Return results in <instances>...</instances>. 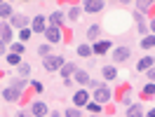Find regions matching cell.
<instances>
[{
	"instance_id": "33",
	"label": "cell",
	"mask_w": 155,
	"mask_h": 117,
	"mask_svg": "<svg viewBox=\"0 0 155 117\" xmlns=\"http://www.w3.org/2000/svg\"><path fill=\"white\" fill-rule=\"evenodd\" d=\"M66 117H80V110H78V108H71V110H66Z\"/></svg>"
},
{
	"instance_id": "4",
	"label": "cell",
	"mask_w": 155,
	"mask_h": 117,
	"mask_svg": "<svg viewBox=\"0 0 155 117\" xmlns=\"http://www.w3.org/2000/svg\"><path fill=\"white\" fill-rule=\"evenodd\" d=\"M82 7H85V12H89V14H94V12L104 10V2H101V0H87V2L82 5Z\"/></svg>"
},
{
	"instance_id": "14",
	"label": "cell",
	"mask_w": 155,
	"mask_h": 117,
	"mask_svg": "<svg viewBox=\"0 0 155 117\" xmlns=\"http://www.w3.org/2000/svg\"><path fill=\"white\" fill-rule=\"evenodd\" d=\"M75 82L78 84H89V75L85 70H75Z\"/></svg>"
},
{
	"instance_id": "7",
	"label": "cell",
	"mask_w": 155,
	"mask_h": 117,
	"mask_svg": "<svg viewBox=\"0 0 155 117\" xmlns=\"http://www.w3.org/2000/svg\"><path fill=\"white\" fill-rule=\"evenodd\" d=\"M2 98H7V101H19L21 98V91L14 87H7L5 91H2Z\"/></svg>"
},
{
	"instance_id": "32",
	"label": "cell",
	"mask_w": 155,
	"mask_h": 117,
	"mask_svg": "<svg viewBox=\"0 0 155 117\" xmlns=\"http://www.w3.org/2000/svg\"><path fill=\"white\" fill-rule=\"evenodd\" d=\"M68 17H71V19H73V21H78V19H80V10H78V7H73Z\"/></svg>"
},
{
	"instance_id": "20",
	"label": "cell",
	"mask_w": 155,
	"mask_h": 117,
	"mask_svg": "<svg viewBox=\"0 0 155 117\" xmlns=\"http://www.w3.org/2000/svg\"><path fill=\"white\" fill-rule=\"evenodd\" d=\"M141 47L143 49H153L155 47V35H146V38L141 40Z\"/></svg>"
},
{
	"instance_id": "18",
	"label": "cell",
	"mask_w": 155,
	"mask_h": 117,
	"mask_svg": "<svg viewBox=\"0 0 155 117\" xmlns=\"http://www.w3.org/2000/svg\"><path fill=\"white\" fill-rule=\"evenodd\" d=\"M61 21H64V14H61V12H52V14H49V24H52V26H61Z\"/></svg>"
},
{
	"instance_id": "38",
	"label": "cell",
	"mask_w": 155,
	"mask_h": 117,
	"mask_svg": "<svg viewBox=\"0 0 155 117\" xmlns=\"http://www.w3.org/2000/svg\"><path fill=\"white\" fill-rule=\"evenodd\" d=\"M150 28H153V35H155V19L150 21Z\"/></svg>"
},
{
	"instance_id": "10",
	"label": "cell",
	"mask_w": 155,
	"mask_h": 117,
	"mask_svg": "<svg viewBox=\"0 0 155 117\" xmlns=\"http://www.w3.org/2000/svg\"><path fill=\"white\" fill-rule=\"evenodd\" d=\"M153 66H155V61H153V58H150V56H143L141 61H139V66H136V68H139V70H143V73H146V70H150Z\"/></svg>"
},
{
	"instance_id": "24",
	"label": "cell",
	"mask_w": 155,
	"mask_h": 117,
	"mask_svg": "<svg viewBox=\"0 0 155 117\" xmlns=\"http://www.w3.org/2000/svg\"><path fill=\"white\" fill-rule=\"evenodd\" d=\"M78 54H80V56H89V54H92V47H89V45H80V47H78Z\"/></svg>"
},
{
	"instance_id": "11",
	"label": "cell",
	"mask_w": 155,
	"mask_h": 117,
	"mask_svg": "<svg viewBox=\"0 0 155 117\" xmlns=\"http://www.w3.org/2000/svg\"><path fill=\"white\" fill-rule=\"evenodd\" d=\"M108 49H110V42H108V40H101V42H97V45L92 47V52H97V54H106Z\"/></svg>"
},
{
	"instance_id": "16",
	"label": "cell",
	"mask_w": 155,
	"mask_h": 117,
	"mask_svg": "<svg viewBox=\"0 0 155 117\" xmlns=\"http://www.w3.org/2000/svg\"><path fill=\"white\" fill-rule=\"evenodd\" d=\"M134 19H136V26H139L136 30H139L141 35H146V30H148V28H146V24H143V17H141L139 12H134Z\"/></svg>"
},
{
	"instance_id": "15",
	"label": "cell",
	"mask_w": 155,
	"mask_h": 117,
	"mask_svg": "<svg viewBox=\"0 0 155 117\" xmlns=\"http://www.w3.org/2000/svg\"><path fill=\"white\" fill-rule=\"evenodd\" d=\"M61 75H64V80L68 82V77H71V75H75V66H71V63H64V68H61Z\"/></svg>"
},
{
	"instance_id": "8",
	"label": "cell",
	"mask_w": 155,
	"mask_h": 117,
	"mask_svg": "<svg viewBox=\"0 0 155 117\" xmlns=\"http://www.w3.org/2000/svg\"><path fill=\"white\" fill-rule=\"evenodd\" d=\"M26 24H28V19H26L24 14H14V17H12V26H14V28L24 30V26H26Z\"/></svg>"
},
{
	"instance_id": "36",
	"label": "cell",
	"mask_w": 155,
	"mask_h": 117,
	"mask_svg": "<svg viewBox=\"0 0 155 117\" xmlns=\"http://www.w3.org/2000/svg\"><path fill=\"white\" fill-rule=\"evenodd\" d=\"M5 49H7V47H5V42H2V40H0V54H2V52H5Z\"/></svg>"
},
{
	"instance_id": "3",
	"label": "cell",
	"mask_w": 155,
	"mask_h": 117,
	"mask_svg": "<svg viewBox=\"0 0 155 117\" xmlns=\"http://www.w3.org/2000/svg\"><path fill=\"white\" fill-rule=\"evenodd\" d=\"M45 35H47L49 42H61V28H59V26H49V28H45Z\"/></svg>"
},
{
	"instance_id": "30",
	"label": "cell",
	"mask_w": 155,
	"mask_h": 117,
	"mask_svg": "<svg viewBox=\"0 0 155 117\" xmlns=\"http://www.w3.org/2000/svg\"><path fill=\"white\" fill-rule=\"evenodd\" d=\"M150 5H153V2H148V0H143V2H136V7H139L141 12H146L148 7H150Z\"/></svg>"
},
{
	"instance_id": "25",
	"label": "cell",
	"mask_w": 155,
	"mask_h": 117,
	"mask_svg": "<svg viewBox=\"0 0 155 117\" xmlns=\"http://www.w3.org/2000/svg\"><path fill=\"white\" fill-rule=\"evenodd\" d=\"M10 87L19 89V91H24V89H26V80H12V84H10Z\"/></svg>"
},
{
	"instance_id": "23",
	"label": "cell",
	"mask_w": 155,
	"mask_h": 117,
	"mask_svg": "<svg viewBox=\"0 0 155 117\" xmlns=\"http://www.w3.org/2000/svg\"><path fill=\"white\" fill-rule=\"evenodd\" d=\"M49 49H52L49 45H40V47H38V56L47 58V56H49Z\"/></svg>"
},
{
	"instance_id": "39",
	"label": "cell",
	"mask_w": 155,
	"mask_h": 117,
	"mask_svg": "<svg viewBox=\"0 0 155 117\" xmlns=\"http://www.w3.org/2000/svg\"><path fill=\"white\" fill-rule=\"evenodd\" d=\"M94 117H97V115H94Z\"/></svg>"
},
{
	"instance_id": "2",
	"label": "cell",
	"mask_w": 155,
	"mask_h": 117,
	"mask_svg": "<svg viewBox=\"0 0 155 117\" xmlns=\"http://www.w3.org/2000/svg\"><path fill=\"white\" fill-rule=\"evenodd\" d=\"M108 98H110V91H108L106 87H97L94 89V103L104 106V103H108Z\"/></svg>"
},
{
	"instance_id": "27",
	"label": "cell",
	"mask_w": 155,
	"mask_h": 117,
	"mask_svg": "<svg viewBox=\"0 0 155 117\" xmlns=\"http://www.w3.org/2000/svg\"><path fill=\"white\" fill-rule=\"evenodd\" d=\"M28 63H21V66H19V75H21V80H24V77H26V75H28Z\"/></svg>"
},
{
	"instance_id": "6",
	"label": "cell",
	"mask_w": 155,
	"mask_h": 117,
	"mask_svg": "<svg viewBox=\"0 0 155 117\" xmlns=\"http://www.w3.org/2000/svg\"><path fill=\"white\" fill-rule=\"evenodd\" d=\"M129 54H132V49H129V47H115L113 58H115V61H125V58H129Z\"/></svg>"
},
{
	"instance_id": "35",
	"label": "cell",
	"mask_w": 155,
	"mask_h": 117,
	"mask_svg": "<svg viewBox=\"0 0 155 117\" xmlns=\"http://www.w3.org/2000/svg\"><path fill=\"white\" fill-rule=\"evenodd\" d=\"M146 73H148V80H150V82H155V66L150 70H146Z\"/></svg>"
},
{
	"instance_id": "31",
	"label": "cell",
	"mask_w": 155,
	"mask_h": 117,
	"mask_svg": "<svg viewBox=\"0 0 155 117\" xmlns=\"http://www.w3.org/2000/svg\"><path fill=\"white\" fill-rule=\"evenodd\" d=\"M21 52H24L21 42H14V45H12V54H21Z\"/></svg>"
},
{
	"instance_id": "17",
	"label": "cell",
	"mask_w": 155,
	"mask_h": 117,
	"mask_svg": "<svg viewBox=\"0 0 155 117\" xmlns=\"http://www.w3.org/2000/svg\"><path fill=\"white\" fill-rule=\"evenodd\" d=\"M7 17H12L10 2H0V19H7Z\"/></svg>"
},
{
	"instance_id": "12",
	"label": "cell",
	"mask_w": 155,
	"mask_h": 117,
	"mask_svg": "<svg viewBox=\"0 0 155 117\" xmlns=\"http://www.w3.org/2000/svg\"><path fill=\"white\" fill-rule=\"evenodd\" d=\"M10 38H12V26H5V24H2V26H0V40L7 45Z\"/></svg>"
},
{
	"instance_id": "13",
	"label": "cell",
	"mask_w": 155,
	"mask_h": 117,
	"mask_svg": "<svg viewBox=\"0 0 155 117\" xmlns=\"http://www.w3.org/2000/svg\"><path fill=\"white\" fill-rule=\"evenodd\" d=\"M33 30H35V33H45V19H42L40 14L33 19Z\"/></svg>"
},
{
	"instance_id": "21",
	"label": "cell",
	"mask_w": 155,
	"mask_h": 117,
	"mask_svg": "<svg viewBox=\"0 0 155 117\" xmlns=\"http://www.w3.org/2000/svg\"><path fill=\"white\" fill-rule=\"evenodd\" d=\"M115 75H117V70L113 68V66H106V68H104V77L106 80H115Z\"/></svg>"
},
{
	"instance_id": "34",
	"label": "cell",
	"mask_w": 155,
	"mask_h": 117,
	"mask_svg": "<svg viewBox=\"0 0 155 117\" xmlns=\"http://www.w3.org/2000/svg\"><path fill=\"white\" fill-rule=\"evenodd\" d=\"M87 108L92 110V112H99V110H101V106H99V103H87Z\"/></svg>"
},
{
	"instance_id": "19",
	"label": "cell",
	"mask_w": 155,
	"mask_h": 117,
	"mask_svg": "<svg viewBox=\"0 0 155 117\" xmlns=\"http://www.w3.org/2000/svg\"><path fill=\"white\" fill-rule=\"evenodd\" d=\"M127 117H143V110H141V106H129V110H127Z\"/></svg>"
},
{
	"instance_id": "29",
	"label": "cell",
	"mask_w": 155,
	"mask_h": 117,
	"mask_svg": "<svg viewBox=\"0 0 155 117\" xmlns=\"http://www.w3.org/2000/svg\"><path fill=\"white\" fill-rule=\"evenodd\" d=\"M7 61H10L12 66H17V63L21 61V56H19V54H10V56H7Z\"/></svg>"
},
{
	"instance_id": "28",
	"label": "cell",
	"mask_w": 155,
	"mask_h": 117,
	"mask_svg": "<svg viewBox=\"0 0 155 117\" xmlns=\"http://www.w3.org/2000/svg\"><path fill=\"white\" fill-rule=\"evenodd\" d=\"M143 94H146V96H153V94H155V84H153V82H150V84H146Z\"/></svg>"
},
{
	"instance_id": "1",
	"label": "cell",
	"mask_w": 155,
	"mask_h": 117,
	"mask_svg": "<svg viewBox=\"0 0 155 117\" xmlns=\"http://www.w3.org/2000/svg\"><path fill=\"white\" fill-rule=\"evenodd\" d=\"M42 66H45V70L54 73V70L64 68V58H61V56H52V54H49L47 58H42Z\"/></svg>"
},
{
	"instance_id": "9",
	"label": "cell",
	"mask_w": 155,
	"mask_h": 117,
	"mask_svg": "<svg viewBox=\"0 0 155 117\" xmlns=\"http://www.w3.org/2000/svg\"><path fill=\"white\" fill-rule=\"evenodd\" d=\"M45 115H47V106H45L42 101L33 103V117H45Z\"/></svg>"
},
{
	"instance_id": "5",
	"label": "cell",
	"mask_w": 155,
	"mask_h": 117,
	"mask_svg": "<svg viewBox=\"0 0 155 117\" xmlns=\"http://www.w3.org/2000/svg\"><path fill=\"white\" fill-rule=\"evenodd\" d=\"M87 101H89V94L85 89H78L75 96H73V103H78V108H80V106H87Z\"/></svg>"
},
{
	"instance_id": "22",
	"label": "cell",
	"mask_w": 155,
	"mask_h": 117,
	"mask_svg": "<svg viewBox=\"0 0 155 117\" xmlns=\"http://www.w3.org/2000/svg\"><path fill=\"white\" fill-rule=\"evenodd\" d=\"M99 30H101L99 26H89V30H87V38H89V40H97V38H99Z\"/></svg>"
},
{
	"instance_id": "26",
	"label": "cell",
	"mask_w": 155,
	"mask_h": 117,
	"mask_svg": "<svg viewBox=\"0 0 155 117\" xmlns=\"http://www.w3.org/2000/svg\"><path fill=\"white\" fill-rule=\"evenodd\" d=\"M31 38V30L28 28H24V30H19V42H26V40Z\"/></svg>"
},
{
	"instance_id": "37",
	"label": "cell",
	"mask_w": 155,
	"mask_h": 117,
	"mask_svg": "<svg viewBox=\"0 0 155 117\" xmlns=\"http://www.w3.org/2000/svg\"><path fill=\"white\" fill-rule=\"evenodd\" d=\"M146 117H155V108H153V110H150V112H148Z\"/></svg>"
}]
</instances>
